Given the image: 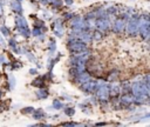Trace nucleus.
Instances as JSON below:
<instances>
[{
	"label": "nucleus",
	"mask_w": 150,
	"mask_h": 127,
	"mask_svg": "<svg viewBox=\"0 0 150 127\" xmlns=\"http://www.w3.org/2000/svg\"><path fill=\"white\" fill-rule=\"evenodd\" d=\"M98 81L97 80H94V79H89L88 81H86L84 83L81 85V89L87 93V94H93L96 92L97 87H98Z\"/></svg>",
	"instance_id": "9"
},
{
	"label": "nucleus",
	"mask_w": 150,
	"mask_h": 127,
	"mask_svg": "<svg viewBox=\"0 0 150 127\" xmlns=\"http://www.w3.org/2000/svg\"><path fill=\"white\" fill-rule=\"evenodd\" d=\"M16 26H18V31L21 35H23L25 38H28L29 36V28H28V24L26 21V19L20 14L18 18H16Z\"/></svg>",
	"instance_id": "8"
},
{
	"label": "nucleus",
	"mask_w": 150,
	"mask_h": 127,
	"mask_svg": "<svg viewBox=\"0 0 150 127\" xmlns=\"http://www.w3.org/2000/svg\"><path fill=\"white\" fill-rule=\"evenodd\" d=\"M33 112H34V108L33 107H26V108L22 109V113H25V114L26 113H33Z\"/></svg>",
	"instance_id": "22"
},
{
	"label": "nucleus",
	"mask_w": 150,
	"mask_h": 127,
	"mask_svg": "<svg viewBox=\"0 0 150 127\" xmlns=\"http://www.w3.org/2000/svg\"><path fill=\"white\" fill-rule=\"evenodd\" d=\"M149 31H150V15L149 14H142V15H139V20H138V34L142 36V39H146Z\"/></svg>",
	"instance_id": "3"
},
{
	"label": "nucleus",
	"mask_w": 150,
	"mask_h": 127,
	"mask_svg": "<svg viewBox=\"0 0 150 127\" xmlns=\"http://www.w3.org/2000/svg\"><path fill=\"white\" fill-rule=\"evenodd\" d=\"M33 35H35V36L42 35V32H41L40 27H35V28H34V31H33Z\"/></svg>",
	"instance_id": "20"
},
{
	"label": "nucleus",
	"mask_w": 150,
	"mask_h": 127,
	"mask_svg": "<svg viewBox=\"0 0 150 127\" xmlns=\"http://www.w3.org/2000/svg\"><path fill=\"white\" fill-rule=\"evenodd\" d=\"M129 16H130V13L127 12V13H123V14L118 15L115 19V21L112 24V31L116 34H121L125 31V25H127V21L129 19Z\"/></svg>",
	"instance_id": "4"
},
{
	"label": "nucleus",
	"mask_w": 150,
	"mask_h": 127,
	"mask_svg": "<svg viewBox=\"0 0 150 127\" xmlns=\"http://www.w3.org/2000/svg\"><path fill=\"white\" fill-rule=\"evenodd\" d=\"M48 95H49V93L47 89H38V92H36L38 99H46Z\"/></svg>",
	"instance_id": "15"
},
{
	"label": "nucleus",
	"mask_w": 150,
	"mask_h": 127,
	"mask_svg": "<svg viewBox=\"0 0 150 127\" xmlns=\"http://www.w3.org/2000/svg\"><path fill=\"white\" fill-rule=\"evenodd\" d=\"M67 47L71 53H79V52H83V51L88 49L87 44L77 38H69V40L67 42Z\"/></svg>",
	"instance_id": "5"
},
{
	"label": "nucleus",
	"mask_w": 150,
	"mask_h": 127,
	"mask_svg": "<svg viewBox=\"0 0 150 127\" xmlns=\"http://www.w3.org/2000/svg\"><path fill=\"white\" fill-rule=\"evenodd\" d=\"M74 16H75V15L71 14V13H64V14H63V18H64L66 20H67V19H73Z\"/></svg>",
	"instance_id": "23"
},
{
	"label": "nucleus",
	"mask_w": 150,
	"mask_h": 127,
	"mask_svg": "<svg viewBox=\"0 0 150 127\" xmlns=\"http://www.w3.org/2000/svg\"><path fill=\"white\" fill-rule=\"evenodd\" d=\"M54 1H55V0H46V2H47V4H53Z\"/></svg>",
	"instance_id": "29"
},
{
	"label": "nucleus",
	"mask_w": 150,
	"mask_h": 127,
	"mask_svg": "<svg viewBox=\"0 0 150 127\" xmlns=\"http://www.w3.org/2000/svg\"><path fill=\"white\" fill-rule=\"evenodd\" d=\"M0 62H4V56L2 55H0Z\"/></svg>",
	"instance_id": "30"
},
{
	"label": "nucleus",
	"mask_w": 150,
	"mask_h": 127,
	"mask_svg": "<svg viewBox=\"0 0 150 127\" xmlns=\"http://www.w3.org/2000/svg\"><path fill=\"white\" fill-rule=\"evenodd\" d=\"M109 91H110V98H116L121 94V86L118 83L114 82L109 86Z\"/></svg>",
	"instance_id": "12"
},
{
	"label": "nucleus",
	"mask_w": 150,
	"mask_h": 127,
	"mask_svg": "<svg viewBox=\"0 0 150 127\" xmlns=\"http://www.w3.org/2000/svg\"><path fill=\"white\" fill-rule=\"evenodd\" d=\"M89 79H91V76H90V74L87 73L86 71H83V72H77V74L75 75V81H76L77 83H80V85L84 83V82L88 81Z\"/></svg>",
	"instance_id": "11"
},
{
	"label": "nucleus",
	"mask_w": 150,
	"mask_h": 127,
	"mask_svg": "<svg viewBox=\"0 0 150 127\" xmlns=\"http://www.w3.org/2000/svg\"><path fill=\"white\" fill-rule=\"evenodd\" d=\"M11 6L13 8L14 12H16L18 14H21L22 13V7H21V4L19 0H12L11 1Z\"/></svg>",
	"instance_id": "13"
},
{
	"label": "nucleus",
	"mask_w": 150,
	"mask_h": 127,
	"mask_svg": "<svg viewBox=\"0 0 150 127\" xmlns=\"http://www.w3.org/2000/svg\"><path fill=\"white\" fill-rule=\"evenodd\" d=\"M53 107L56 108V109H61V108H62V103H61V101L55 99V100L53 101Z\"/></svg>",
	"instance_id": "19"
},
{
	"label": "nucleus",
	"mask_w": 150,
	"mask_h": 127,
	"mask_svg": "<svg viewBox=\"0 0 150 127\" xmlns=\"http://www.w3.org/2000/svg\"><path fill=\"white\" fill-rule=\"evenodd\" d=\"M66 2V5H71L73 4V0H63Z\"/></svg>",
	"instance_id": "28"
},
{
	"label": "nucleus",
	"mask_w": 150,
	"mask_h": 127,
	"mask_svg": "<svg viewBox=\"0 0 150 127\" xmlns=\"http://www.w3.org/2000/svg\"><path fill=\"white\" fill-rule=\"evenodd\" d=\"M64 114L68 116H73L75 114V109L71 107H67V108H64Z\"/></svg>",
	"instance_id": "17"
},
{
	"label": "nucleus",
	"mask_w": 150,
	"mask_h": 127,
	"mask_svg": "<svg viewBox=\"0 0 150 127\" xmlns=\"http://www.w3.org/2000/svg\"><path fill=\"white\" fill-rule=\"evenodd\" d=\"M33 85L34 86H39V87H42L43 86V78H39L36 80L33 81Z\"/></svg>",
	"instance_id": "18"
},
{
	"label": "nucleus",
	"mask_w": 150,
	"mask_h": 127,
	"mask_svg": "<svg viewBox=\"0 0 150 127\" xmlns=\"http://www.w3.org/2000/svg\"><path fill=\"white\" fill-rule=\"evenodd\" d=\"M103 38V32H101V31H98L97 28L93 32V39L94 40H101Z\"/></svg>",
	"instance_id": "16"
},
{
	"label": "nucleus",
	"mask_w": 150,
	"mask_h": 127,
	"mask_svg": "<svg viewBox=\"0 0 150 127\" xmlns=\"http://www.w3.org/2000/svg\"><path fill=\"white\" fill-rule=\"evenodd\" d=\"M130 92L135 96V103H144L146 100H149V92L145 85V81H135L131 83Z\"/></svg>",
	"instance_id": "1"
},
{
	"label": "nucleus",
	"mask_w": 150,
	"mask_h": 127,
	"mask_svg": "<svg viewBox=\"0 0 150 127\" xmlns=\"http://www.w3.org/2000/svg\"><path fill=\"white\" fill-rule=\"evenodd\" d=\"M29 72H30V74H36V73H38V71H36V69H34V68L29 69Z\"/></svg>",
	"instance_id": "27"
},
{
	"label": "nucleus",
	"mask_w": 150,
	"mask_h": 127,
	"mask_svg": "<svg viewBox=\"0 0 150 127\" xmlns=\"http://www.w3.org/2000/svg\"><path fill=\"white\" fill-rule=\"evenodd\" d=\"M138 20H139L138 14H131L129 16L125 25V33L129 36H136L138 34Z\"/></svg>",
	"instance_id": "2"
},
{
	"label": "nucleus",
	"mask_w": 150,
	"mask_h": 127,
	"mask_svg": "<svg viewBox=\"0 0 150 127\" xmlns=\"http://www.w3.org/2000/svg\"><path fill=\"white\" fill-rule=\"evenodd\" d=\"M120 102L122 106H130L132 103H135V96L132 95L131 92H128V93H123L120 98Z\"/></svg>",
	"instance_id": "10"
},
{
	"label": "nucleus",
	"mask_w": 150,
	"mask_h": 127,
	"mask_svg": "<svg viewBox=\"0 0 150 127\" xmlns=\"http://www.w3.org/2000/svg\"><path fill=\"white\" fill-rule=\"evenodd\" d=\"M52 5H53V6H57V7L60 8V7L62 6V2H61V0H55V1H54Z\"/></svg>",
	"instance_id": "24"
},
{
	"label": "nucleus",
	"mask_w": 150,
	"mask_h": 127,
	"mask_svg": "<svg viewBox=\"0 0 150 127\" xmlns=\"http://www.w3.org/2000/svg\"><path fill=\"white\" fill-rule=\"evenodd\" d=\"M54 45H55V42H54V40H50V45H49V48H50V51H52V52L54 51V47H55Z\"/></svg>",
	"instance_id": "25"
},
{
	"label": "nucleus",
	"mask_w": 150,
	"mask_h": 127,
	"mask_svg": "<svg viewBox=\"0 0 150 127\" xmlns=\"http://www.w3.org/2000/svg\"><path fill=\"white\" fill-rule=\"evenodd\" d=\"M62 126H75L76 123L75 122H63V123H61Z\"/></svg>",
	"instance_id": "26"
},
{
	"label": "nucleus",
	"mask_w": 150,
	"mask_h": 127,
	"mask_svg": "<svg viewBox=\"0 0 150 127\" xmlns=\"http://www.w3.org/2000/svg\"><path fill=\"white\" fill-rule=\"evenodd\" d=\"M96 28L101 32H107L111 28V22L109 20V15H104V16H98L96 18Z\"/></svg>",
	"instance_id": "7"
},
{
	"label": "nucleus",
	"mask_w": 150,
	"mask_h": 127,
	"mask_svg": "<svg viewBox=\"0 0 150 127\" xmlns=\"http://www.w3.org/2000/svg\"><path fill=\"white\" fill-rule=\"evenodd\" d=\"M33 116H34V119L40 120V119H43V118L46 116V114L43 113L42 109H34V112H33Z\"/></svg>",
	"instance_id": "14"
},
{
	"label": "nucleus",
	"mask_w": 150,
	"mask_h": 127,
	"mask_svg": "<svg viewBox=\"0 0 150 127\" xmlns=\"http://www.w3.org/2000/svg\"><path fill=\"white\" fill-rule=\"evenodd\" d=\"M0 31H1V33H2V34H4L5 36L9 35V31H8V29H7V28H6L5 26H1V27H0Z\"/></svg>",
	"instance_id": "21"
},
{
	"label": "nucleus",
	"mask_w": 150,
	"mask_h": 127,
	"mask_svg": "<svg viewBox=\"0 0 150 127\" xmlns=\"http://www.w3.org/2000/svg\"><path fill=\"white\" fill-rule=\"evenodd\" d=\"M96 98L98 101L101 102H107L110 99V91H109V85L104 83V82H100L98 87L95 92Z\"/></svg>",
	"instance_id": "6"
}]
</instances>
